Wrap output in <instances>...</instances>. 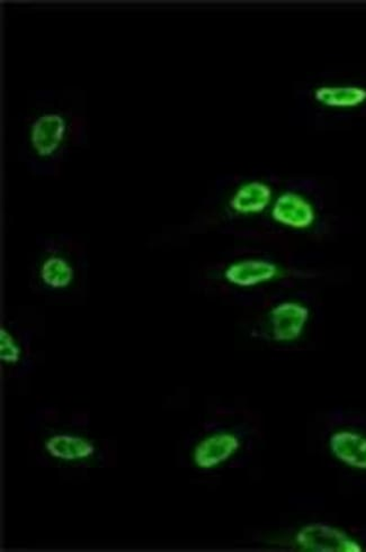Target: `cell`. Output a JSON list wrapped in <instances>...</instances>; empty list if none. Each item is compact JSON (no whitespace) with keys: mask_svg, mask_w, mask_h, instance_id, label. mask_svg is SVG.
<instances>
[{"mask_svg":"<svg viewBox=\"0 0 366 552\" xmlns=\"http://www.w3.org/2000/svg\"><path fill=\"white\" fill-rule=\"evenodd\" d=\"M50 452L65 459L84 458L92 452L87 442L76 438H54L50 441Z\"/></svg>","mask_w":366,"mask_h":552,"instance_id":"8","label":"cell"},{"mask_svg":"<svg viewBox=\"0 0 366 552\" xmlns=\"http://www.w3.org/2000/svg\"><path fill=\"white\" fill-rule=\"evenodd\" d=\"M333 454L352 467L366 469V439L352 432L334 434Z\"/></svg>","mask_w":366,"mask_h":552,"instance_id":"5","label":"cell"},{"mask_svg":"<svg viewBox=\"0 0 366 552\" xmlns=\"http://www.w3.org/2000/svg\"><path fill=\"white\" fill-rule=\"evenodd\" d=\"M270 199V190L261 184H252L242 188L233 201L234 208L241 212L264 210Z\"/></svg>","mask_w":366,"mask_h":552,"instance_id":"7","label":"cell"},{"mask_svg":"<svg viewBox=\"0 0 366 552\" xmlns=\"http://www.w3.org/2000/svg\"><path fill=\"white\" fill-rule=\"evenodd\" d=\"M308 320V310L296 303H283L272 312L274 337L279 341L296 340Z\"/></svg>","mask_w":366,"mask_h":552,"instance_id":"2","label":"cell"},{"mask_svg":"<svg viewBox=\"0 0 366 552\" xmlns=\"http://www.w3.org/2000/svg\"><path fill=\"white\" fill-rule=\"evenodd\" d=\"M275 220L293 228H306L314 220V212L308 203L297 195H283L274 207Z\"/></svg>","mask_w":366,"mask_h":552,"instance_id":"3","label":"cell"},{"mask_svg":"<svg viewBox=\"0 0 366 552\" xmlns=\"http://www.w3.org/2000/svg\"><path fill=\"white\" fill-rule=\"evenodd\" d=\"M297 542L310 551H361L360 546L345 533L323 524L302 529L297 535Z\"/></svg>","mask_w":366,"mask_h":552,"instance_id":"1","label":"cell"},{"mask_svg":"<svg viewBox=\"0 0 366 552\" xmlns=\"http://www.w3.org/2000/svg\"><path fill=\"white\" fill-rule=\"evenodd\" d=\"M238 440L229 434H218L203 441L196 451V461L200 467L211 468L223 463L237 450Z\"/></svg>","mask_w":366,"mask_h":552,"instance_id":"4","label":"cell"},{"mask_svg":"<svg viewBox=\"0 0 366 552\" xmlns=\"http://www.w3.org/2000/svg\"><path fill=\"white\" fill-rule=\"evenodd\" d=\"M277 275V268L270 262L245 261L233 266L228 270L227 277L230 282L241 286H252V285L266 282Z\"/></svg>","mask_w":366,"mask_h":552,"instance_id":"6","label":"cell"}]
</instances>
